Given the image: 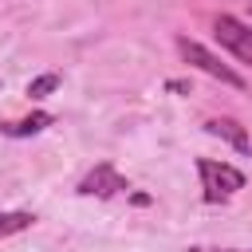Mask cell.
Wrapping results in <instances>:
<instances>
[{"mask_svg":"<svg viewBox=\"0 0 252 252\" xmlns=\"http://www.w3.org/2000/svg\"><path fill=\"white\" fill-rule=\"evenodd\" d=\"M197 173H201V189H205V201H228L236 189H244V173L228 161H209L201 158L197 161Z\"/></svg>","mask_w":252,"mask_h":252,"instance_id":"cell-1","label":"cell"},{"mask_svg":"<svg viewBox=\"0 0 252 252\" xmlns=\"http://www.w3.org/2000/svg\"><path fill=\"white\" fill-rule=\"evenodd\" d=\"M177 51H181V59H185L189 67H197V71H205V75L220 79L224 87H236V91L244 87V75H236L228 63H220V59H217L209 47H201L197 39H185V35H181V39H177Z\"/></svg>","mask_w":252,"mask_h":252,"instance_id":"cell-2","label":"cell"},{"mask_svg":"<svg viewBox=\"0 0 252 252\" xmlns=\"http://www.w3.org/2000/svg\"><path fill=\"white\" fill-rule=\"evenodd\" d=\"M213 35L244 63H252V28L240 24L236 16H213Z\"/></svg>","mask_w":252,"mask_h":252,"instance_id":"cell-3","label":"cell"},{"mask_svg":"<svg viewBox=\"0 0 252 252\" xmlns=\"http://www.w3.org/2000/svg\"><path fill=\"white\" fill-rule=\"evenodd\" d=\"M130 185H126V177L110 165V161H102V165H94L83 181H79V193L83 197H114V193H126Z\"/></svg>","mask_w":252,"mask_h":252,"instance_id":"cell-4","label":"cell"},{"mask_svg":"<svg viewBox=\"0 0 252 252\" xmlns=\"http://www.w3.org/2000/svg\"><path fill=\"white\" fill-rule=\"evenodd\" d=\"M205 126H209V134H213V138H224V142H228L232 150H240V154L252 146V142H248V134H244V126H240V122H232V118H209Z\"/></svg>","mask_w":252,"mask_h":252,"instance_id":"cell-5","label":"cell"},{"mask_svg":"<svg viewBox=\"0 0 252 252\" xmlns=\"http://www.w3.org/2000/svg\"><path fill=\"white\" fill-rule=\"evenodd\" d=\"M55 118L47 114V110H35V114H28V118H20V122H12V126H4L12 138H28V134H39V130H47Z\"/></svg>","mask_w":252,"mask_h":252,"instance_id":"cell-6","label":"cell"},{"mask_svg":"<svg viewBox=\"0 0 252 252\" xmlns=\"http://www.w3.org/2000/svg\"><path fill=\"white\" fill-rule=\"evenodd\" d=\"M32 220H35V217H32V213H24V209H20V213H0V240H4V236H12V232H24Z\"/></svg>","mask_w":252,"mask_h":252,"instance_id":"cell-7","label":"cell"},{"mask_svg":"<svg viewBox=\"0 0 252 252\" xmlns=\"http://www.w3.org/2000/svg\"><path fill=\"white\" fill-rule=\"evenodd\" d=\"M55 87H59V75H39V79L28 83V94H32V98H43V94H51Z\"/></svg>","mask_w":252,"mask_h":252,"instance_id":"cell-8","label":"cell"},{"mask_svg":"<svg viewBox=\"0 0 252 252\" xmlns=\"http://www.w3.org/2000/svg\"><path fill=\"white\" fill-rule=\"evenodd\" d=\"M189 252H236V248H189Z\"/></svg>","mask_w":252,"mask_h":252,"instance_id":"cell-9","label":"cell"}]
</instances>
